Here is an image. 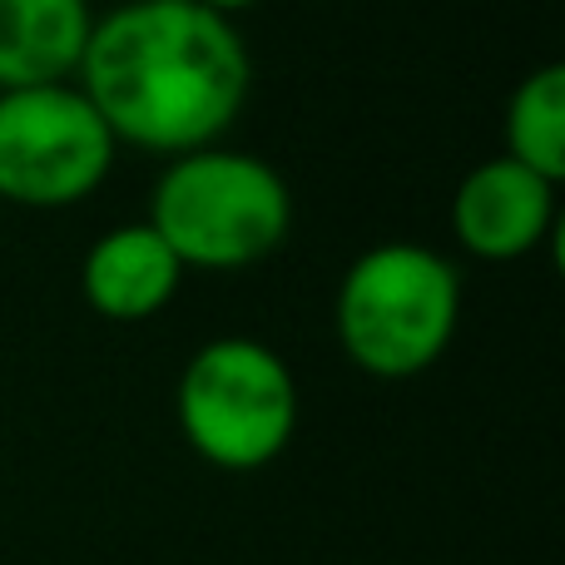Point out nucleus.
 Instances as JSON below:
<instances>
[{
	"mask_svg": "<svg viewBox=\"0 0 565 565\" xmlns=\"http://www.w3.org/2000/svg\"><path fill=\"white\" fill-rule=\"evenodd\" d=\"M75 85L115 145L179 159L224 145L254 89V55L234 15L199 0H125L95 15Z\"/></svg>",
	"mask_w": 565,
	"mask_h": 565,
	"instance_id": "f257e3e1",
	"label": "nucleus"
},
{
	"mask_svg": "<svg viewBox=\"0 0 565 565\" xmlns=\"http://www.w3.org/2000/svg\"><path fill=\"white\" fill-rule=\"evenodd\" d=\"M149 228L199 274H244L278 254L292 228V189L268 159L209 145L164 164L149 194Z\"/></svg>",
	"mask_w": 565,
	"mask_h": 565,
	"instance_id": "f03ea898",
	"label": "nucleus"
},
{
	"mask_svg": "<svg viewBox=\"0 0 565 565\" xmlns=\"http://www.w3.org/2000/svg\"><path fill=\"white\" fill-rule=\"evenodd\" d=\"M461 322V274L447 254L407 238L362 248L332 302V328L352 367L402 382L447 358Z\"/></svg>",
	"mask_w": 565,
	"mask_h": 565,
	"instance_id": "7ed1b4c3",
	"label": "nucleus"
},
{
	"mask_svg": "<svg viewBox=\"0 0 565 565\" xmlns=\"http://www.w3.org/2000/svg\"><path fill=\"white\" fill-rule=\"evenodd\" d=\"M174 417L189 451L218 471H264L298 431V377L264 338H209L184 362Z\"/></svg>",
	"mask_w": 565,
	"mask_h": 565,
	"instance_id": "20e7f679",
	"label": "nucleus"
},
{
	"mask_svg": "<svg viewBox=\"0 0 565 565\" xmlns=\"http://www.w3.org/2000/svg\"><path fill=\"white\" fill-rule=\"evenodd\" d=\"M115 154V135L75 79L0 89V199L6 204H85L109 179Z\"/></svg>",
	"mask_w": 565,
	"mask_h": 565,
	"instance_id": "39448f33",
	"label": "nucleus"
},
{
	"mask_svg": "<svg viewBox=\"0 0 565 565\" xmlns=\"http://www.w3.org/2000/svg\"><path fill=\"white\" fill-rule=\"evenodd\" d=\"M561 184L497 154L481 159L451 194V234L481 264H511L556 238Z\"/></svg>",
	"mask_w": 565,
	"mask_h": 565,
	"instance_id": "423d86ee",
	"label": "nucleus"
},
{
	"mask_svg": "<svg viewBox=\"0 0 565 565\" xmlns=\"http://www.w3.org/2000/svg\"><path fill=\"white\" fill-rule=\"evenodd\" d=\"M184 264L149 224H115L89 244L79 292L109 322H149L179 298Z\"/></svg>",
	"mask_w": 565,
	"mask_h": 565,
	"instance_id": "0eeeda50",
	"label": "nucleus"
},
{
	"mask_svg": "<svg viewBox=\"0 0 565 565\" xmlns=\"http://www.w3.org/2000/svg\"><path fill=\"white\" fill-rule=\"evenodd\" d=\"M89 30V0H0V89L75 79Z\"/></svg>",
	"mask_w": 565,
	"mask_h": 565,
	"instance_id": "6e6552de",
	"label": "nucleus"
},
{
	"mask_svg": "<svg viewBox=\"0 0 565 565\" xmlns=\"http://www.w3.org/2000/svg\"><path fill=\"white\" fill-rule=\"evenodd\" d=\"M507 159L531 174L561 184L565 179V65H541L507 99Z\"/></svg>",
	"mask_w": 565,
	"mask_h": 565,
	"instance_id": "1a4fd4ad",
	"label": "nucleus"
},
{
	"mask_svg": "<svg viewBox=\"0 0 565 565\" xmlns=\"http://www.w3.org/2000/svg\"><path fill=\"white\" fill-rule=\"evenodd\" d=\"M199 6H209V10H218V15H238V10H248V6H258V0H199Z\"/></svg>",
	"mask_w": 565,
	"mask_h": 565,
	"instance_id": "9d476101",
	"label": "nucleus"
}]
</instances>
